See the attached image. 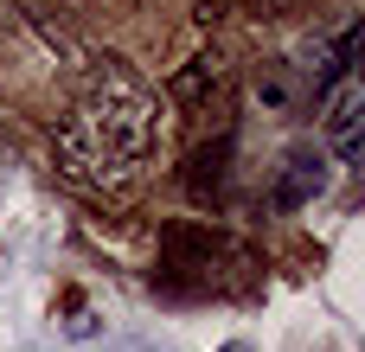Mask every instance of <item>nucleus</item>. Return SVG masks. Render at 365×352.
Returning <instances> with one entry per match:
<instances>
[{
	"instance_id": "1",
	"label": "nucleus",
	"mask_w": 365,
	"mask_h": 352,
	"mask_svg": "<svg viewBox=\"0 0 365 352\" xmlns=\"http://www.w3.org/2000/svg\"><path fill=\"white\" fill-rule=\"evenodd\" d=\"M160 128H167L160 122V90L135 64L96 58L83 71L71 109L51 128V160L90 199H128L160 154Z\"/></svg>"
},
{
	"instance_id": "2",
	"label": "nucleus",
	"mask_w": 365,
	"mask_h": 352,
	"mask_svg": "<svg viewBox=\"0 0 365 352\" xmlns=\"http://www.w3.org/2000/svg\"><path fill=\"white\" fill-rule=\"evenodd\" d=\"M327 147H334L346 167L365 154V90L353 77L327 83Z\"/></svg>"
},
{
	"instance_id": "3",
	"label": "nucleus",
	"mask_w": 365,
	"mask_h": 352,
	"mask_svg": "<svg viewBox=\"0 0 365 352\" xmlns=\"http://www.w3.org/2000/svg\"><path fill=\"white\" fill-rule=\"evenodd\" d=\"M167 96H173L180 109H212V96H225V58H218V51H199V58H186V64L173 71Z\"/></svg>"
},
{
	"instance_id": "4",
	"label": "nucleus",
	"mask_w": 365,
	"mask_h": 352,
	"mask_svg": "<svg viewBox=\"0 0 365 352\" xmlns=\"http://www.w3.org/2000/svg\"><path fill=\"white\" fill-rule=\"evenodd\" d=\"M321 180H327V173H321L314 154H289V160H282V180H276V205H282V212L308 205V199L321 192Z\"/></svg>"
},
{
	"instance_id": "5",
	"label": "nucleus",
	"mask_w": 365,
	"mask_h": 352,
	"mask_svg": "<svg viewBox=\"0 0 365 352\" xmlns=\"http://www.w3.org/2000/svg\"><path fill=\"white\" fill-rule=\"evenodd\" d=\"M6 19H13V0H0V26H6Z\"/></svg>"
},
{
	"instance_id": "6",
	"label": "nucleus",
	"mask_w": 365,
	"mask_h": 352,
	"mask_svg": "<svg viewBox=\"0 0 365 352\" xmlns=\"http://www.w3.org/2000/svg\"><path fill=\"white\" fill-rule=\"evenodd\" d=\"M218 352H244V346H237V340H231V346H218Z\"/></svg>"
},
{
	"instance_id": "7",
	"label": "nucleus",
	"mask_w": 365,
	"mask_h": 352,
	"mask_svg": "<svg viewBox=\"0 0 365 352\" xmlns=\"http://www.w3.org/2000/svg\"><path fill=\"white\" fill-rule=\"evenodd\" d=\"M0 154H6V141H0Z\"/></svg>"
}]
</instances>
